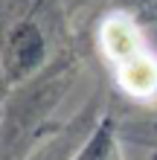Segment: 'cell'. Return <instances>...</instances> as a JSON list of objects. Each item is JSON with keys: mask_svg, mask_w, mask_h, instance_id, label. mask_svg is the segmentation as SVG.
<instances>
[{"mask_svg": "<svg viewBox=\"0 0 157 160\" xmlns=\"http://www.w3.org/2000/svg\"><path fill=\"white\" fill-rule=\"evenodd\" d=\"M105 47L116 64V76L125 90L134 96H151L157 93V61L143 50V41L137 32L122 21L108 23L105 29Z\"/></svg>", "mask_w": 157, "mask_h": 160, "instance_id": "1", "label": "cell"}]
</instances>
